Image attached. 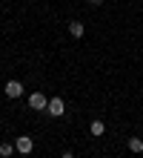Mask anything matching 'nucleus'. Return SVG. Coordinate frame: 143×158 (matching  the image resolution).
Segmentation results:
<instances>
[{"label": "nucleus", "mask_w": 143, "mask_h": 158, "mask_svg": "<svg viewBox=\"0 0 143 158\" xmlns=\"http://www.w3.org/2000/svg\"><path fill=\"white\" fill-rule=\"evenodd\" d=\"M63 112H66V101H63V98H57V95H54V98H49L46 115H52V118H60Z\"/></svg>", "instance_id": "nucleus-1"}, {"label": "nucleus", "mask_w": 143, "mask_h": 158, "mask_svg": "<svg viewBox=\"0 0 143 158\" xmlns=\"http://www.w3.org/2000/svg\"><path fill=\"white\" fill-rule=\"evenodd\" d=\"M29 106H32L34 112H46V106H49V98H46L43 92H32V95H29Z\"/></svg>", "instance_id": "nucleus-2"}, {"label": "nucleus", "mask_w": 143, "mask_h": 158, "mask_svg": "<svg viewBox=\"0 0 143 158\" xmlns=\"http://www.w3.org/2000/svg\"><path fill=\"white\" fill-rule=\"evenodd\" d=\"M14 150L20 152V155H29V152L34 150V141H32V135H20V138L14 141Z\"/></svg>", "instance_id": "nucleus-3"}, {"label": "nucleus", "mask_w": 143, "mask_h": 158, "mask_svg": "<svg viewBox=\"0 0 143 158\" xmlns=\"http://www.w3.org/2000/svg\"><path fill=\"white\" fill-rule=\"evenodd\" d=\"M3 92H6V95L14 101V98H20V95H23V83H20V81H9Z\"/></svg>", "instance_id": "nucleus-4"}, {"label": "nucleus", "mask_w": 143, "mask_h": 158, "mask_svg": "<svg viewBox=\"0 0 143 158\" xmlns=\"http://www.w3.org/2000/svg\"><path fill=\"white\" fill-rule=\"evenodd\" d=\"M89 132H92L94 138H100L103 132H106V124H103V121H100V118H94V121H92V124H89Z\"/></svg>", "instance_id": "nucleus-5"}, {"label": "nucleus", "mask_w": 143, "mask_h": 158, "mask_svg": "<svg viewBox=\"0 0 143 158\" xmlns=\"http://www.w3.org/2000/svg\"><path fill=\"white\" fill-rule=\"evenodd\" d=\"M69 35H72V38H83V35H86V26L80 20H72L69 23Z\"/></svg>", "instance_id": "nucleus-6"}, {"label": "nucleus", "mask_w": 143, "mask_h": 158, "mask_svg": "<svg viewBox=\"0 0 143 158\" xmlns=\"http://www.w3.org/2000/svg\"><path fill=\"white\" fill-rule=\"evenodd\" d=\"M126 147H129V150L135 152V155H140V152H143V138H129V141H126Z\"/></svg>", "instance_id": "nucleus-7"}, {"label": "nucleus", "mask_w": 143, "mask_h": 158, "mask_svg": "<svg viewBox=\"0 0 143 158\" xmlns=\"http://www.w3.org/2000/svg\"><path fill=\"white\" fill-rule=\"evenodd\" d=\"M12 150H14V147L9 144V141H3V144H0V158H9V155H12Z\"/></svg>", "instance_id": "nucleus-8"}, {"label": "nucleus", "mask_w": 143, "mask_h": 158, "mask_svg": "<svg viewBox=\"0 0 143 158\" xmlns=\"http://www.w3.org/2000/svg\"><path fill=\"white\" fill-rule=\"evenodd\" d=\"M60 158H74V152H63V155H60Z\"/></svg>", "instance_id": "nucleus-9"}, {"label": "nucleus", "mask_w": 143, "mask_h": 158, "mask_svg": "<svg viewBox=\"0 0 143 158\" xmlns=\"http://www.w3.org/2000/svg\"><path fill=\"white\" fill-rule=\"evenodd\" d=\"M89 3H94V6H100V3H103V0H89Z\"/></svg>", "instance_id": "nucleus-10"}]
</instances>
